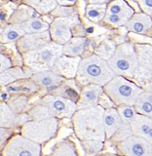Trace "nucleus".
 Wrapping results in <instances>:
<instances>
[{
    "mask_svg": "<svg viewBox=\"0 0 152 156\" xmlns=\"http://www.w3.org/2000/svg\"><path fill=\"white\" fill-rule=\"evenodd\" d=\"M104 108L97 105L90 108L77 109L71 116L74 133L80 140H106L102 116Z\"/></svg>",
    "mask_w": 152,
    "mask_h": 156,
    "instance_id": "obj_1",
    "label": "nucleus"
},
{
    "mask_svg": "<svg viewBox=\"0 0 152 156\" xmlns=\"http://www.w3.org/2000/svg\"><path fill=\"white\" fill-rule=\"evenodd\" d=\"M115 75L107 61L94 54L81 58L75 78L81 86L87 84L104 86Z\"/></svg>",
    "mask_w": 152,
    "mask_h": 156,
    "instance_id": "obj_2",
    "label": "nucleus"
},
{
    "mask_svg": "<svg viewBox=\"0 0 152 156\" xmlns=\"http://www.w3.org/2000/svg\"><path fill=\"white\" fill-rule=\"evenodd\" d=\"M104 88V93L115 105H134L143 88L121 75H115Z\"/></svg>",
    "mask_w": 152,
    "mask_h": 156,
    "instance_id": "obj_3",
    "label": "nucleus"
},
{
    "mask_svg": "<svg viewBox=\"0 0 152 156\" xmlns=\"http://www.w3.org/2000/svg\"><path fill=\"white\" fill-rule=\"evenodd\" d=\"M107 63L116 75L134 78L135 73L140 66L136 45L125 42L116 46L114 53L107 60Z\"/></svg>",
    "mask_w": 152,
    "mask_h": 156,
    "instance_id": "obj_4",
    "label": "nucleus"
},
{
    "mask_svg": "<svg viewBox=\"0 0 152 156\" xmlns=\"http://www.w3.org/2000/svg\"><path fill=\"white\" fill-rule=\"evenodd\" d=\"M62 45L50 41L35 50L23 53V60L30 71L37 72L50 69L57 58L62 54Z\"/></svg>",
    "mask_w": 152,
    "mask_h": 156,
    "instance_id": "obj_5",
    "label": "nucleus"
},
{
    "mask_svg": "<svg viewBox=\"0 0 152 156\" xmlns=\"http://www.w3.org/2000/svg\"><path fill=\"white\" fill-rule=\"evenodd\" d=\"M58 129V119L48 117L40 120L27 121L22 125V135L35 143L42 144L50 140L57 135Z\"/></svg>",
    "mask_w": 152,
    "mask_h": 156,
    "instance_id": "obj_6",
    "label": "nucleus"
},
{
    "mask_svg": "<svg viewBox=\"0 0 152 156\" xmlns=\"http://www.w3.org/2000/svg\"><path fill=\"white\" fill-rule=\"evenodd\" d=\"M3 156H39L41 144L26 138L24 136H11L2 147Z\"/></svg>",
    "mask_w": 152,
    "mask_h": 156,
    "instance_id": "obj_7",
    "label": "nucleus"
},
{
    "mask_svg": "<svg viewBox=\"0 0 152 156\" xmlns=\"http://www.w3.org/2000/svg\"><path fill=\"white\" fill-rule=\"evenodd\" d=\"M39 104L46 107L52 117H56L58 119L71 118L77 110L76 101L55 94L44 96Z\"/></svg>",
    "mask_w": 152,
    "mask_h": 156,
    "instance_id": "obj_8",
    "label": "nucleus"
},
{
    "mask_svg": "<svg viewBox=\"0 0 152 156\" xmlns=\"http://www.w3.org/2000/svg\"><path fill=\"white\" fill-rule=\"evenodd\" d=\"M80 23L76 16L72 17H58L49 27L51 40L63 45L72 38V27Z\"/></svg>",
    "mask_w": 152,
    "mask_h": 156,
    "instance_id": "obj_9",
    "label": "nucleus"
},
{
    "mask_svg": "<svg viewBox=\"0 0 152 156\" xmlns=\"http://www.w3.org/2000/svg\"><path fill=\"white\" fill-rule=\"evenodd\" d=\"M117 149L122 155L150 156L152 153V144L140 136L131 135L121 141H118Z\"/></svg>",
    "mask_w": 152,
    "mask_h": 156,
    "instance_id": "obj_10",
    "label": "nucleus"
},
{
    "mask_svg": "<svg viewBox=\"0 0 152 156\" xmlns=\"http://www.w3.org/2000/svg\"><path fill=\"white\" fill-rule=\"evenodd\" d=\"M81 61V57H71L62 55L54 62L51 69L58 73L65 79H73L76 77L78 66Z\"/></svg>",
    "mask_w": 152,
    "mask_h": 156,
    "instance_id": "obj_11",
    "label": "nucleus"
},
{
    "mask_svg": "<svg viewBox=\"0 0 152 156\" xmlns=\"http://www.w3.org/2000/svg\"><path fill=\"white\" fill-rule=\"evenodd\" d=\"M50 41L52 40L49 30L35 33H26L23 36L17 40V47L19 51L23 54L26 52L40 48Z\"/></svg>",
    "mask_w": 152,
    "mask_h": 156,
    "instance_id": "obj_12",
    "label": "nucleus"
},
{
    "mask_svg": "<svg viewBox=\"0 0 152 156\" xmlns=\"http://www.w3.org/2000/svg\"><path fill=\"white\" fill-rule=\"evenodd\" d=\"M102 93H104V88L100 85L87 84L82 86L79 98L76 101L77 109L90 108L97 105Z\"/></svg>",
    "mask_w": 152,
    "mask_h": 156,
    "instance_id": "obj_13",
    "label": "nucleus"
},
{
    "mask_svg": "<svg viewBox=\"0 0 152 156\" xmlns=\"http://www.w3.org/2000/svg\"><path fill=\"white\" fill-rule=\"evenodd\" d=\"M30 79L35 82L38 87L48 92H52L57 89L65 80V78L50 68V69L33 72L30 75Z\"/></svg>",
    "mask_w": 152,
    "mask_h": 156,
    "instance_id": "obj_14",
    "label": "nucleus"
},
{
    "mask_svg": "<svg viewBox=\"0 0 152 156\" xmlns=\"http://www.w3.org/2000/svg\"><path fill=\"white\" fill-rule=\"evenodd\" d=\"M132 133L152 144V117L136 113L130 123Z\"/></svg>",
    "mask_w": 152,
    "mask_h": 156,
    "instance_id": "obj_15",
    "label": "nucleus"
},
{
    "mask_svg": "<svg viewBox=\"0 0 152 156\" xmlns=\"http://www.w3.org/2000/svg\"><path fill=\"white\" fill-rule=\"evenodd\" d=\"M102 122H104L106 140L111 139L122 126V124L124 123V121L121 119L118 111H117V108H114L112 106L108 107V108H104Z\"/></svg>",
    "mask_w": 152,
    "mask_h": 156,
    "instance_id": "obj_16",
    "label": "nucleus"
},
{
    "mask_svg": "<svg viewBox=\"0 0 152 156\" xmlns=\"http://www.w3.org/2000/svg\"><path fill=\"white\" fill-rule=\"evenodd\" d=\"M125 26L132 32L144 34L152 28V17L145 13H134Z\"/></svg>",
    "mask_w": 152,
    "mask_h": 156,
    "instance_id": "obj_17",
    "label": "nucleus"
},
{
    "mask_svg": "<svg viewBox=\"0 0 152 156\" xmlns=\"http://www.w3.org/2000/svg\"><path fill=\"white\" fill-rule=\"evenodd\" d=\"M23 123V117H19V114L14 113L7 102H0V127L12 129Z\"/></svg>",
    "mask_w": 152,
    "mask_h": 156,
    "instance_id": "obj_18",
    "label": "nucleus"
},
{
    "mask_svg": "<svg viewBox=\"0 0 152 156\" xmlns=\"http://www.w3.org/2000/svg\"><path fill=\"white\" fill-rule=\"evenodd\" d=\"M88 45V39L84 37H72L62 45V55L78 57L85 52Z\"/></svg>",
    "mask_w": 152,
    "mask_h": 156,
    "instance_id": "obj_19",
    "label": "nucleus"
},
{
    "mask_svg": "<svg viewBox=\"0 0 152 156\" xmlns=\"http://www.w3.org/2000/svg\"><path fill=\"white\" fill-rule=\"evenodd\" d=\"M136 51L138 55L139 66L145 71L152 74V45L136 44Z\"/></svg>",
    "mask_w": 152,
    "mask_h": 156,
    "instance_id": "obj_20",
    "label": "nucleus"
},
{
    "mask_svg": "<svg viewBox=\"0 0 152 156\" xmlns=\"http://www.w3.org/2000/svg\"><path fill=\"white\" fill-rule=\"evenodd\" d=\"M24 32L22 23H10L0 33V42L4 44L17 41L19 38L23 36Z\"/></svg>",
    "mask_w": 152,
    "mask_h": 156,
    "instance_id": "obj_21",
    "label": "nucleus"
},
{
    "mask_svg": "<svg viewBox=\"0 0 152 156\" xmlns=\"http://www.w3.org/2000/svg\"><path fill=\"white\" fill-rule=\"evenodd\" d=\"M39 13L28 5H22L11 15L9 22L11 23H23L28 20L37 18Z\"/></svg>",
    "mask_w": 152,
    "mask_h": 156,
    "instance_id": "obj_22",
    "label": "nucleus"
},
{
    "mask_svg": "<svg viewBox=\"0 0 152 156\" xmlns=\"http://www.w3.org/2000/svg\"><path fill=\"white\" fill-rule=\"evenodd\" d=\"M134 107L136 113L152 117V93L143 90L135 102Z\"/></svg>",
    "mask_w": 152,
    "mask_h": 156,
    "instance_id": "obj_23",
    "label": "nucleus"
},
{
    "mask_svg": "<svg viewBox=\"0 0 152 156\" xmlns=\"http://www.w3.org/2000/svg\"><path fill=\"white\" fill-rule=\"evenodd\" d=\"M27 76L21 67H9L0 73V86H7L19 79H23Z\"/></svg>",
    "mask_w": 152,
    "mask_h": 156,
    "instance_id": "obj_24",
    "label": "nucleus"
},
{
    "mask_svg": "<svg viewBox=\"0 0 152 156\" xmlns=\"http://www.w3.org/2000/svg\"><path fill=\"white\" fill-rule=\"evenodd\" d=\"M106 3H90L86 7V17L93 23H99L104 20L106 13Z\"/></svg>",
    "mask_w": 152,
    "mask_h": 156,
    "instance_id": "obj_25",
    "label": "nucleus"
},
{
    "mask_svg": "<svg viewBox=\"0 0 152 156\" xmlns=\"http://www.w3.org/2000/svg\"><path fill=\"white\" fill-rule=\"evenodd\" d=\"M51 155L56 156H75L77 155V151L75 144L69 140H63L58 143L53 147L51 151Z\"/></svg>",
    "mask_w": 152,
    "mask_h": 156,
    "instance_id": "obj_26",
    "label": "nucleus"
},
{
    "mask_svg": "<svg viewBox=\"0 0 152 156\" xmlns=\"http://www.w3.org/2000/svg\"><path fill=\"white\" fill-rule=\"evenodd\" d=\"M23 1L39 14H48L58 6L57 0H23Z\"/></svg>",
    "mask_w": 152,
    "mask_h": 156,
    "instance_id": "obj_27",
    "label": "nucleus"
},
{
    "mask_svg": "<svg viewBox=\"0 0 152 156\" xmlns=\"http://www.w3.org/2000/svg\"><path fill=\"white\" fill-rule=\"evenodd\" d=\"M22 27L26 33H35L49 30V23L40 18H33L22 23Z\"/></svg>",
    "mask_w": 152,
    "mask_h": 156,
    "instance_id": "obj_28",
    "label": "nucleus"
},
{
    "mask_svg": "<svg viewBox=\"0 0 152 156\" xmlns=\"http://www.w3.org/2000/svg\"><path fill=\"white\" fill-rule=\"evenodd\" d=\"M134 13L135 11L133 8H131L125 0H113L107 5L105 14H120L133 16Z\"/></svg>",
    "mask_w": 152,
    "mask_h": 156,
    "instance_id": "obj_29",
    "label": "nucleus"
},
{
    "mask_svg": "<svg viewBox=\"0 0 152 156\" xmlns=\"http://www.w3.org/2000/svg\"><path fill=\"white\" fill-rule=\"evenodd\" d=\"M115 48H116V44L113 40L105 39V40L102 41L100 45L95 49V54L97 56H99L107 61L112 56V54L114 53Z\"/></svg>",
    "mask_w": 152,
    "mask_h": 156,
    "instance_id": "obj_30",
    "label": "nucleus"
},
{
    "mask_svg": "<svg viewBox=\"0 0 152 156\" xmlns=\"http://www.w3.org/2000/svg\"><path fill=\"white\" fill-rule=\"evenodd\" d=\"M8 106L12 109V111L16 114H21L24 110L27 105V98L23 95L12 97L8 100Z\"/></svg>",
    "mask_w": 152,
    "mask_h": 156,
    "instance_id": "obj_31",
    "label": "nucleus"
},
{
    "mask_svg": "<svg viewBox=\"0 0 152 156\" xmlns=\"http://www.w3.org/2000/svg\"><path fill=\"white\" fill-rule=\"evenodd\" d=\"M81 145L87 155H96L104 149V141L97 140H81Z\"/></svg>",
    "mask_w": 152,
    "mask_h": 156,
    "instance_id": "obj_32",
    "label": "nucleus"
},
{
    "mask_svg": "<svg viewBox=\"0 0 152 156\" xmlns=\"http://www.w3.org/2000/svg\"><path fill=\"white\" fill-rule=\"evenodd\" d=\"M117 111H118L121 119L127 124H130L135 118V116L136 115V111L134 105H118Z\"/></svg>",
    "mask_w": 152,
    "mask_h": 156,
    "instance_id": "obj_33",
    "label": "nucleus"
},
{
    "mask_svg": "<svg viewBox=\"0 0 152 156\" xmlns=\"http://www.w3.org/2000/svg\"><path fill=\"white\" fill-rule=\"evenodd\" d=\"M10 86L7 87V90L10 92H14V93H23V94H28V93H31L37 90V84L34 81L32 80H28L27 81V84L26 83H23L21 85H18V86H15L13 83L9 84Z\"/></svg>",
    "mask_w": 152,
    "mask_h": 156,
    "instance_id": "obj_34",
    "label": "nucleus"
},
{
    "mask_svg": "<svg viewBox=\"0 0 152 156\" xmlns=\"http://www.w3.org/2000/svg\"><path fill=\"white\" fill-rule=\"evenodd\" d=\"M27 114L29 116V118L32 120H40L44 118H48V117H52L46 107L42 105L41 104H39L35 107L31 108L28 111Z\"/></svg>",
    "mask_w": 152,
    "mask_h": 156,
    "instance_id": "obj_35",
    "label": "nucleus"
},
{
    "mask_svg": "<svg viewBox=\"0 0 152 156\" xmlns=\"http://www.w3.org/2000/svg\"><path fill=\"white\" fill-rule=\"evenodd\" d=\"M131 135H133V133H132L130 124H127L124 122L111 139H113L114 141H121L122 140L126 139L127 136H129Z\"/></svg>",
    "mask_w": 152,
    "mask_h": 156,
    "instance_id": "obj_36",
    "label": "nucleus"
},
{
    "mask_svg": "<svg viewBox=\"0 0 152 156\" xmlns=\"http://www.w3.org/2000/svg\"><path fill=\"white\" fill-rule=\"evenodd\" d=\"M54 15H58V17H72L74 16V11L70 7L62 6V7H56L53 10Z\"/></svg>",
    "mask_w": 152,
    "mask_h": 156,
    "instance_id": "obj_37",
    "label": "nucleus"
},
{
    "mask_svg": "<svg viewBox=\"0 0 152 156\" xmlns=\"http://www.w3.org/2000/svg\"><path fill=\"white\" fill-rule=\"evenodd\" d=\"M12 136V130L10 128L0 127V148H2L6 141Z\"/></svg>",
    "mask_w": 152,
    "mask_h": 156,
    "instance_id": "obj_38",
    "label": "nucleus"
},
{
    "mask_svg": "<svg viewBox=\"0 0 152 156\" xmlns=\"http://www.w3.org/2000/svg\"><path fill=\"white\" fill-rule=\"evenodd\" d=\"M139 3L140 7L143 9V13L152 15V0H136Z\"/></svg>",
    "mask_w": 152,
    "mask_h": 156,
    "instance_id": "obj_39",
    "label": "nucleus"
},
{
    "mask_svg": "<svg viewBox=\"0 0 152 156\" xmlns=\"http://www.w3.org/2000/svg\"><path fill=\"white\" fill-rule=\"evenodd\" d=\"M11 66H12L11 60L6 55L0 53V73Z\"/></svg>",
    "mask_w": 152,
    "mask_h": 156,
    "instance_id": "obj_40",
    "label": "nucleus"
},
{
    "mask_svg": "<svg viewBox=\"0 0 152 156\" xmlns=\"http://www.w3.org/2000/svg\"><path fill=\"white\" fill-rule=\"evenodd\" d=\"M143 90H146V91H149L152 93V74L149 76V78L147 80H146V82L144 83L143 85Z\"/></svg>",
    "mask_w": 152,
    "mask_h": 156,
    "instance_id": "obj_41",
    "label": "nucleus"
},
{
    "mask_svg": "<svg viewBox=\"0 0 152 156\" xmlns=\"http://www.w3.org/2000/svg\"><path fill=\"white\" fill-rule=\"evenodd\" d=\"M57 2L62 6H70V5L75 4L76 0H57Z\"/></svg>",
    "mask_w": 152,
    "mask_h": 156,
    "instance_id": "obj_42",
    "label": "nucleus"
},
{
    "mask_svg": "<svg viewBox=\"0 0 152 156\" xmlns=\"http://www.w3.org/2000/svg\"><path fill=\"white\" fill-rule=\"evenodd\" d=\"M90 3H97V4H102V3H107L110 0H88Z\"/></svg>",
    "mask_w": 152,
    "mask_h": 156,
    "instance_id": "obj_43",
    "label": "nucleus"
},
{
    "mask_svg": "<svg viewBox=\"0 0 152 156\" xmlns=\"http://www.w3.org/2000/svg\"><path fill=\"white\" fill-rule=\"evenodd\" d=\"M151 155H152V153H151Z\"/></svg>",
    "mask_w": 152,
    "mask_h": 156,
    "instance_id": "obj_44",
    "label": "nucleus"
},
{
    "mask_svg": "<svg viewBox=\"0 0 152 156\" xmlns=\"http://www.w3.org/2000/svg\"><path fill=\"white\" fill-rule=\"evenodd\" d=\"M151 16H152V15H151Z\"/></svg>",
    "mask_w": 152,
    "mask_h": 156,
    "instance_id": "obj_45",
    "label": "nucleus"
}]
</instances>
